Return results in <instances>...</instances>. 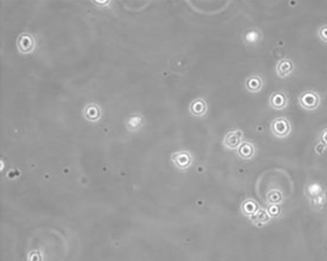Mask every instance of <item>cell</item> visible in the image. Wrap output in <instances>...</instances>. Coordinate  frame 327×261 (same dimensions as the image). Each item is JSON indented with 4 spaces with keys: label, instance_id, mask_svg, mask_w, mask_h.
Segmentation results:
<instances>
[{
    "label": "cell",
    "instance_id": "obj_3",
    "mask_svg": "<svg viewBox=\"0 0 327 261\" xmlns=\"http://www.w3.org/2000/svg\"><path fill=\"white\" fill-rule=\"evenodd\" d=\"M271 129L277 137H286L290 133L291 125L287 118H278L272 122Z\"/></svg>",
    "mask_w": 327,
    "mask_h": 261
},
{
    "label": "cell",
    "instance_id": "obj_9",
    "mask_svg": "<svg viewBox=\"0 0 327 261\" xmlns=\"http://www.w3.org/2000/svg\"><path fill=\"white\" fill-rule=\"evenodd\" d=\"M237 152H238V154L242 159H249L254 156L255 147L251 142H242L238 148Z\"/></svg>",
    "mask_w": 327,
    "mask_h": 261
},
{
    "label": "cell",
    "instance_id": "obj_8",
    "mask_svg": "<svg viewBox=\"0 0 327 261\" xmlns=\"http://www.w3.org/2000/svg\"><path fill=\"white\" fill-rule=\"evenodd\" d=\"M245 88L248 91L258 92L262 90L263 80L259 75H254L249 77L245 80Z\"/></svg>",
    "mask_w": 327,
    "mask_h": 261
},
{
    "label": "cell",
    "instance_id": "obj_4",
    "mask_svg": "<svg viewBox=\"0 0 327 261\" xmlns=\"http://www.w3.org/2000/svg\"><path fill=\"white\" fill-rule=\"evenodd\" d=\"M243 136L244 133L240 129L229 131L225 135L223 144L229 149H236L242 144Z\"/></svg>",
    "mask_w": 327,
    "mask_h": 261
},
{
    "label": "cell",
    "instance_id": "obj_12",
    "mask_svg": "<svg viewBox=\"0 0 327 261\" xmlns=\"http://www.w3.org/2000/svg\"><path fill=\"white\" fill-rule=\"evenodd\" d=\"M318 35L321 41L327 43V25L322 26L319 28Z\"/></svg>",
    "mask_w": 327,
    "mask_h": 261
},
{
    "label": "cell",
    "instance_id": "obj_1",
    "mask_svg": "<svg viewBox=\"0 0 327 261\" xmlns=\"http://www.w3.org/2000/svg\"><path fill=\"white\" fill-rule=\"evenodd\" d=\"M320 101L318 93L310 90L303 92L298 98V101L302 108L308 110L316 109L320 104Z\"/></svg>",
    "mask_w": 327,
    "mask_h": 261
},
{
    "label": "cell",
    "instance_id": "obj_11",
    "mask_svg": "<svg viewBox=\"0 0 327 261\" xmlns=\"http://www.w3.org/2000/svg\"><path fill=\"white\" fill-rule=\"evenodd\" d=\"M251 219L255 222L265 223L268 220V216L266 212H264V210H261V211L257 212L253 216H252Z\"/></svg>",
    "mask_w": 327,
    "mask_h": 261
},
{
    "label": "cell",
    "instance_id": "obj_7",
    "mask_svg": "<svg viewBox=\"0 0 327 261\" xmlns=\"http://www.w3.org/2000/svg\"><path fill=\"white\" fill-rule=\"evenodd\" d=\"M294 69L293 61L289 59L280 60L276 65V72L281 78H285L290 75Z\"/></svg>",
    "mask_w": 327,
    "mask_h": 261
},
{
    "label": "cell",
    "instance_id": "obj_2",
    "mask_svg": "<svg viewBox=\"0 0 327 261\" xmlns=\"http://www.w3.org/2000/svg\"><path fill=\"white\" fill-rule=\"evenodd\" d=\"M172 161L177 168L181 170L187 169L193 163V156L188 151L175 152L171 157Z\"/></svg>",
    "mask_w": 327,
    "mask_h": 261
},
{
    "label": "cell",
    "instance_id": "obj_10",
    "mask_svg": "<svg viewBox=\"0 0 327 261\" xmlns=\"http://www.w3.org/2000/svg\"><path fill=\"white\" fill-rule=\"evenodd\" d=\"M258 204L253 199H247L242 202L241 210L242 213L247 216L252 217L258 211Z\"/></svg>",
    "mask_w": 327,
    "mask_h": 261
},
{
    "label": "cell",
    "instance_id": "obj_5",
    "mask_svg": "<svg viewBox=\"0 0 327 261\" xmlns=\"http://www.w3.org/2000/svg\"><path fill=\"white\" fill-rule=\"evenodd\" d=\"M208 105L204 99L197 98L193 100L190 104L189 111L192 115L196 117H203L207 114Z\"/></svg>",
    "mask_w": 327,
    "mask_h": 261
},
{
    "label": "cell",
    "instance_id": "obj_6",
    "mask_svg": "<svg viewBox=\"0 0 327 261\" xmlns=\"http://www.w3.org/2000/svg\"><path fill=\"white\" fill-rule=\"evenodd\" d=\"M270 105L276 110H282L288 104V98L286 94L282 92H276L272 93L269 99Z\"/></svg>",
    "mask_w": 327,
    "mask_h": 261
}]
</instances>
